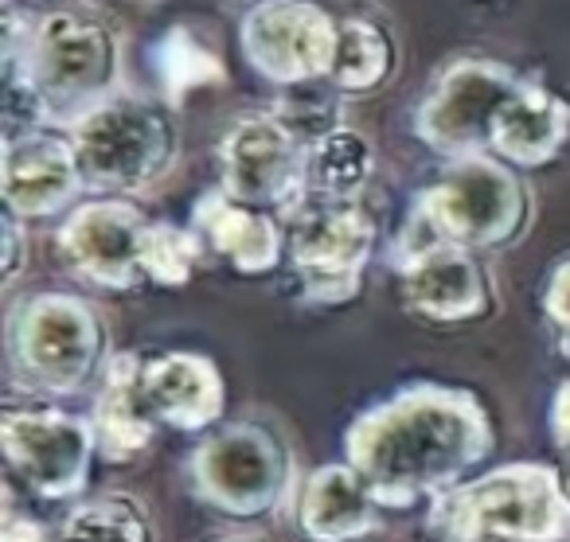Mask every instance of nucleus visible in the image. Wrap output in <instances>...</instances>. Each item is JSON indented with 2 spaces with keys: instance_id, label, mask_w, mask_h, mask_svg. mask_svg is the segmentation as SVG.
<instances>
[{
  "instance_id": "obj_1",
  "label": "nucleus",
  "mask_w": 570,
  "mask_h": 542,
  "mask_svg": "<svg viewBox=\"0 0 570 542\" xmlns=\"http://www.w3.org/2000/svg\"><path fill=\"white\" fill-rule=\"evenodd\" d=\"M492 453V422L469 391L406 386L360 414L344 433V461L383 507H411L453 492Z\"/></svg>"
},
{
  "instance_id": "obj_2",
  "label": "nucleus",
  "mask_w": 570,
  "mask_h": 542,
  "mask_svg": "<svg viewBox=\"0 0 570 542\" xmlns=\"http://www.w3.org/2000/svg\"><path fill=\"white\" fill-rule=\"evenodd\" d=\"M438 542H562L570 539V500L551 464H504L458 484L430 507Z\"/></svg>"
},
{
  "instance_id": "obj_3",
  "label": "nucleus",
  "mask_w": 570,
  "mask_h": 542,
  "mask_svg": "<svg viewBox=\"0 0 570 542\" xmlns=\"http://www.w3.org/2000/svg\"><path fill=\"white\" fill-rule=\"evenodd\" d=\"M531 196L523 180L492 157H461L445 176L426 188L414 204V223L406 235V254L422 246H465V250H497L512 246L528 230Z\"/></svg>"
},
{
  "instance_id": "obj_4",
  "label": "nucleus",
  "mask_w": 570,
  "mask_h": 542,
  "mask_svg": "<svg viewBox=\"0 0 570 542\" xmlns=\"http://www.w3.org/2000/svg\"><path fill=\"white\" fill-rule=\"evenodd\" d=\"M4 51L20 56L36 95H40L48 121H82L95 106L114 98L121 79L118 40L106 24L79 12H51L20 48L17 12L9 9V40Z\"/></svg>"
},
{
  "instance_id": "obj_5",
  "label": "nucleus",
  "mask_w": 570,
  "mask_h": 542,
  "mask_svg": "<svg viewBox=\"0 0 570 542\" xmlns=\"http://www.w3.org/2000/svg\"><path fill=\"white\" fill-rule=\"evenodd\" d=\"M75 160L82 188L126 196L153 184L176 157V126L157 102L114 95L75 121Z\"/></svg>"
},
{
  "instance_id": "obj_6",
  "label": "nucleus",
  "mask_w": 570,
  "mask_h": 542,
  "mask_svg": "<svg viewBox=\"0 0 570 542\" xmlns=\"http://www.w3.org/2000/svg\"><path fill=\"white\" fill-rule=\"evenodd\" d=\"M12 367L48 394H75L106 355V324L87 300L40 293L9 316Z\"/></svg>"
},
{
  "instance_id": "obj_7",
  "label": "nucleus",
  "mask_w": 570,
  "mask_h": 542,
  "mask_svg": "<svg viewBox=\"0 0 570 542\" xmlns=\"http://www.w3.org/2000/svg\"><path fill=\"white\" fill-rule=\"evenodd\" d=\"M191 484L223 515H266L289 492V449L266 425H223L191 456Z\"/></svg>"
},
{
  "instance_id": "obj_8",
  "label": "nucleus",
  "mask_w": 570,
  "mask_h": 542,
  "mask_svg": "<svg viewBox=\"0 0 570 542\" xmlns=\"http://www.w3.org/2000/svg\"><path fill=\"white\" fill-rule=\"evenodd\" d=\"M0 445L9 456V469L43 500L79 495L98 453L90 422L51 406H4Z\"/></svg>"
},
{
  "instance_id": "obj_9",
  "label": "nucleus",
  "mask_w": 570,
  "mask_h": 542,
  "mask_svg": "<svg viewBox=\"0 0 570 542\" xmlns=\"http://www.w3.org/2000/svg\"><path fill=\"white\" fill-rule=\"evenodd\" d=\"M375 246V219L352 204L321 199L302 211L289 235V262L309 305H344L360 293V274Z\"/></svg>"
},
{
  "instance_id": "obj_10",
  "label": "nucleus",
  "mask_w": 570,
  "mask_h": 542,
  "mask_svg": "<svg viewBox=\"0 0 570 542\" xmlns=\"http://www.w3.org/2000/svg\"><path fill=\"white\" fill-rule=\"evenodd\" d=\"M341 24L313 0H254L243 20L246 63L277 87L328 79Z\"/></svg>"
},
{
  "instance_id": "obj_11",
  "label": "nucleus",
  "mask_w": 570,
  "mask_h": 542,
  "mask_svg": "<svg viewBox=\"0 0 570 542\" xmlns=\"http://www.w3.org/2000/svg\"><path fill=\"white\" fill-rule=\"evenodd\" d=\"M520 75L492 59H461L438 79L434 95L422 102L414 118V129L442 157H476L489 149L492 121L520 90Z\"/></svg>"
},
{
  "instance_id": "obj_12",
  "label": "nucleus",
  "mask_w": 570,
  "mask_h": 542,
  "mask_svg": "<svg viewBox=\"0 0 570 542\" xmlns=\"http://www.w3.org/2000/svg\"><path fill=\"white\" fill-rule=\"evenodd\" d=\"M305 149L277 114H254L227 129L219 145L223 191L246 207L289 211L305 196Z\"/></svg>"
},
{
  "instance_id": "obj_13",
  "label": "nucleus",
  "mask_w": 570,
  "mask_h": 542,
  "mask_svg": "<svg viewBox=\"0 0 570 542\" xmlns=\"http://www.w3.org/2000/svg\"><path fill=\"white\" fill-rule=\"evenodd\" d=\"M149 223L121 199H95L71 211L59 230L63 262L102 289H134L145 277L141 243Z\"/></svg>"
},
{
  "instance_id": "obj_14",
  "label": "nucleus",
  "mask_w": 570,
  "mask_h": 542,
  "mask_svg": "<svg viewBox=\"0 0 570 542\" xmlns=\"http://www.w3.org/2000/svg\"><path fill=\"white\" fill-rule=\"evenodd\" d=\"M399 289L411 313L434 324L476 321L492 308V282L473 250L465 246H422L406 254L399 269Z\"/></svg>"
},
{
  "instance_id": "obj_15",
  "label": "nucleus",
  "mask_w": 570,
  "mask_h": 542,
  "mask_svg": "<svg viewBox=\"0 0 570 542\" xmlns=\"http://www.w3.org/2000/svg\"><path fill=\"white\" fill-rule=\"evenodd\" d=\"M0 188H4V207L20 219L63 211L82 188L75 145L43 129L9 137L0 160Z\"/></svg>"
},
{
  "instance_id": "obj_16",
  "label": "nucleus",
  "mask_w": 570,
  "mask_h": 542,
  "mask_svg": "<svg viewBox=\"0 0 570 542\" xmlns=\"http://www.w3.org/2000/svg\"><path fill=\"white\" fill-rule=\"evenodd\" d=\"M98 456L110 464H129L153 445L160 422L145 398V363L137 355H118L110 359L102 378V391L95 398L90 414Z\"/></svg>"
},
{
  "instance_id": "obj_17",
  "label": "nucleus",
  "mask_w": 570,
  "mask_h": 542,
  "mask_svg": "<svg viewBox=\"0 0 570 542\" xmlns=\"http://www.w3.org/2000/svg\"><path fill=\"white\" fill-rule=\"evenodd\" d=\"M567 141H570V106L554 90L523 79L520 90L508 98L504 110L492 121L489 149L504 165L539 168V165H551L567 149Z\"/></svg>"
},
{
  "instance_id": "obj_18",
  "label": "nucleus",
  "mask_w": 570,
  "mask_h": 542,
  "mask_svg": "<svg viewBox=\"0 0 570 542\" xmlns=\"http://www.w3.org/2000/svg\"><path fill=\"white\" fill-rule=\"evenodd\" d=\"M145 398L168 430H212L223 414V378L212 359L191 352H168L145 363Z\"/></svg>"
},
{
  "instance_id": "obj_19",
  "label": "nucleus",
  "mask_w": 570,
  "mask_h": 542,
  "mask_svg": "<svg viewBox=\"0 0 570 542\" xmlns=\"http://www.w3.org/2000/svg\"><path fill=\"white\" fill-rule=\"evenodd\" d=\"M380 507L383 503L372 495L356 469L348 461L321 464L302 492V531L317 542H352L364 534L380 531Z\"/></svg>"
},
{
  "instance_id": "obj_20",
  "label": "nucleus",
  "mask_w": 570,
  "mask_h": 542,
  "mask_svg": "<svg viewBox=\"0 0 570 542\" xmlns=\"http://www.w3.org/2000/svg\"><path fill=\"white\" fill-rule=\"evenodd\" d=\"M196 235L238 274H269L282 262V227L262 207H246L227 191H207L196 204Z\"/></svg>"
},
{
  "instance_id": "obj_21",
  "label": "nucleus",
  "mask_w": 570,
  "mask_h": 542,
  "mask_svg": "<svg viewBox=\"0 0 570 542\" xmlns=\"http://www.w3.org/2000/svg\"><path fill=\"white\" fill-rule=\"evenodd\" d=\"M372 145L364 134L341 126L325 134L317 145H309L305 157V191L317 199H336V204H352L372 180Z\"/></svg>"
},
{
  "instance_id": "obj_22",
  "label": "nucleus",
  "mask_w": 570,
  "mask_h": 542,
  "mask_svg": "<svg viewBox=\"0 0 570 542\" xmlns=\"http://www.w3.org/2000/svg\"><path fill=\"white\" fill-rule=\"evenodd\" d=\"M395 71V43L372 20H344L341 36H336V56H333V82L341 95H367L380 90Z\"/></svg>"
},
{
  "instance_id": "obj_23",
  "label": "nucleus",
  "mask_w": 570,
  "mask_h": 542,
  "mask_svg": "<svg viewBox=\"0 0 570 542\" xmlns=\"http://www.w3.org/2000/svg\"><path fill=\"white\" fill-rule=\"evenodd\" d=\"M153 67H157L160 82H165L168 98H184L188 90H199V87H215V82L227 79L223 71L219 56L204 48L188 28H173L165 40L157 43L153 51Z\"/></svg>"
},
{
  "instance_id": "obj_24",
  "label": "nucleus",
  "mask_w": 570,
  "mask_h": 542,
  "mask_svg": "<svg viewBox=\"0 0 570 542\" xmlns=\"http://www.w3.org/2000/svg\"><path fill=\"white\" fill-rule=\"evenodd\" d=\"M59 542H153L149 519L126 495H106L67 519Z\"/></svg>"
},
{
  "instance_id": "obj_25",
  "label": "nucleus",
  "mask_w": 570,
  "mask_h": 542,
  "mask_svg": "<svg viewBox=\"0 0 570 542\" xmlns=\"http://www.w3.org/2000/svg\"><path fill=\"white\" fill-rule=\"evenodd\" d=\"M204 254V238L196 230H180L173 223H149L141 243V269L157 285H188Z\"/></svg>"
},
{
  "instance_id": "obj_26",
  "label": "nucleus",
  "mask_w": 570,
  "mask_h": 542,
  "mask_svg": "<svg viewBox=\"0 0 570 542\" xmlns=\"http://www.w3.org/2000/svg\"><path fill=\"white\" fill-rule=\"evenodd\" d=\"M543 305H547V316H551L562 332H570V262H562V266L551 274L547 293H543Z\"/></svg>"
},
{
  "instance_id": "obj_27",
  "label": "nucleus",
  "mask_w": 570,
  "mask_h": 542,
  "mask_svg": "<svg viewBox=\"0 0 570 542\" xmlns=\"http://www.w3.org/2000/svg\"><path fill=\"white\" fill-rule=\"evenodd\" d=\"M4 282L20 277V254H24V238H20V215L4 211Z\"/></svg>"
},
{
  "instance_id": "obj_28",
  "label": "nucleus",
  "mask_w": 570,
  "mask_h": 542,
  "mask_svg": "<svg viewBox=\"0 0 570 542\" xmlns=\"http://www.w3.org/2000/svg\"><path fill=\"white\" fill-rule=\"evenodd\" d=\"M551 430H554V441H559V449H570V383H562L559 391H554Z\"/></svg>"
},
{
  "instance_id": "obj_29",
  "label": "nucleus",
  "mask_w": 570,
  "mask_h": 542,
  "mask_svg": "<svg viewBox=\"0 0 570 542\" xmlns=\"http://www.w3.org/2000/svg\"><path fill=\"white\" fill-rule=\"evenodd\" d=\"M0 542H48V539H43L40 526L28 523V519H9V523H4V534H0Z\"/></svg>"
},
{
  "instance_id": "obj_30",
  "label": "nucleus",
  "mask_w": 570,
  "mask_h": 542,
  "mask_svg": "<svg viewBox=\"0 0 570 542\" xmlns=\"http://www.w3.org/2000/svg\"><path fill=\"white\" fill-rule=\"evenodd\" d=\"M559 469V484H562V492H567V500H570V449H562V461L554 464Z\"/></svg>"
},
{
  "instance_id": "obj_31",
  "label": "nucleus",
  "mask_w": 570,
  "mask_h": 542,
  "mask_svg": "<svg viewBox=\"0 0 570 542\" xmlns=\"http://www.w3.org/2000/svg\"><path fill=\"white\" fill-rule=\"evenodd\" d=\"M223 542H254V539H223Z\"/></svg>"
}]
</instances>
